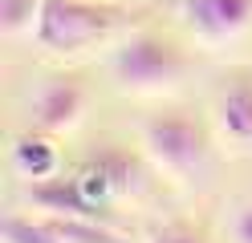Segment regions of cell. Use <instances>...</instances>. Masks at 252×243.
Returning a JSON list of instances; mask_svg holds the SVG:
<instances>
[{
    "instance_id": "6da1fadb",
    "label": "cell",
    "mask_w": 252,
    "mask_h": 243,
    "mask_svg": "<svg viewBox=\"0 0 252 243\" xmlns=\"http://www.w3.org/2000/svg\"><path fill=\"white\" fill-rule=\"evenodd\" d=\"M143 150L175 183H203L212 170V134L187 109H159L143 122Z\"/></svg>"
},
{
    "instance_id": "7a4b0ae2",
    "label": "cell",
    "mask_w": 252,
    "mask_h": 243,
    "mask_svg": "<svg viewBox=\"0 0 252 243\" xmlns=\"http://www.w3.org/2000/svg\"><path fill=\"white\" fill-rule=\"evenodd\" d=\"M191 69V57L179 41L163 37V32H130L114 53H110V77L126 93H159L179 85Z\"/></svg>"
},
{
    "instance_id": "3957f363",
    "label": "cell",
    "mask_w": 252,
    "mask_h": 243,
    "mask_svg": "<svg viewBox=\"0 0 252 243\" xmlns=\"http://www.w3.org/2000/svg\"><path fill=\"white\" fill-rule=\"evenodd\" d=\"M122 25V12L110 4H94V0H45L33 41L53 57H73L86 53L90 45L106 41L110 32Z\"/></svg>"
},
{
    "instance_id": "277c9868",
    "label": "cell",
    "mask_w": 252,
    "mask_h": 243,
    "mask_svg": "<svg viewBox=\"0 0 252 243\" xmlns=\"http://www.w3.org/2000/svg\"><path fill=\"white\" fill-rule=\"evenodd\" d=\"M216 134L236 154H252V69H232L212 106Z\"/></svg>"
},
{
    "instance_id": "5b68a950",
    "label": "cell",
    "mask_w": 252,
    "mask_h": 243,
    "mask_svg": "<svg viewBox=\"0 0 252 243\" xmlns=\"http://www.w3.org/2000/svg\"><path fill=\"white\" fill-rule=\"evenodd\" d=\"M179 21L203 45L232 41L252 25V0H179Z\"/></svg>"
},
{
    "instance_id": "8992f818",
    "label": "cell",
    "mask_w": 252,
    "mask_h": 243,
    "mask_svg": "<svg viewBox=\"0 0 252 243\" xmlns=\"http://www.w3.org/2000/svg\"><path fill=\"white\" fill-rule=\"evenodd\" d=\"M86 102H90V93H86V85L77 77H69V73L65 77H49L37 89V97L29 102V122H33V130L61 134V130L82 122Z\"/></svg>"
},
{
    "instance_id": "52a82bcc",
    "label": "cell",
    "mask_w": 252,
    "mask_h": 243,
    "mask_svg": "<svg viewBox=\"0 0 252 243\" xmlns=\"http://www.w3.org/2000/svg\"><path fill=\"white\" fill-rule=\"evenodd\" d=\"M143 170H138V158L118 150V146H106V150H98L82 170H77V183L86 187V194L94 203H106V199H118V194H130L138 190V178Z\"/></svg>"
},
{
    "instance_id": "ba28073f",
    "label": "cell",
    "mask_w": 252,
    "mask_h": 243,
    "mask_svg": "<svg viewBox=\"0 0 252 243\" xmlns=\"http://www.w3.org/2000/svg\"><path fill=\"white\" fill-rule=\"evenodd\" d=\"M8 162L25 183H37V178H49L61 170V150L53 134L45 130H29V134H17L12 138V150H8Z\"/></svg>"
},
{
    "instance_id": "9c48e42d",
    "label": "cell",
    "mask_w": 252,
    "mask_h": 243,
    "mask_svg": "<svg viewBox=\"0 0 252 243\" xmlns=\"http://www.w3.org/2000/svg\"><path fill=\"white\" fill-rule=\"evenodd\" d=\"M41 223L49 227L57 243H126V235L114 231V223L86 219V215H45L41 211Z\"/></svg>"
},
{
    "instance_id": "30bf717a",
    "label": "cell",
    "mask_w": 252,
    "mask_h": 243,
    "mask_svg": "<svg viewBox=\"0 0 252 243\" xmlns=\"http://www.w3.org/2000/svg\"><path fill=\"white\" fill-rule=\"evenodd\" d=\"M0 235H4V243H57L49 235V227L41 223V215H21V211H8L4 215Z\"/></svg>"
},
{
    "instance_id": "8fae6325",
    "label": "cell",
    "mask_w": 252,
    "mask_h": 243,
    "mask_svg": "<svg viewBox=\"0 0 252 243\" xmlns=\"http://www.w3.org/2000/svg\"><path fill=\"white\" fill-rule=\"evenodd\" d=\"M41 4L45 0H0V28H4V37L33 32L37 16H41Z\"/></svg>"
},
{
    "instance_id": "7c38bea8",
    "label": "cell",
    "mask_w": 252,
    "mask_h": 243,
    "mask_svg": "<svg viewBox=\"0 0 252 243\" xmlns=\"http://www.w3.org/2000/svg\"><path fill=\"white\" fill-rule=\"evenodd\" d=\"M151 243H212V239H208V231H203V227H195V223L171 219V223H163L159 231L151 235Z\"/></svg>"
},
{
    "instance_id": "4fadbf2b",
    "label": "cell",
    "mask_w": 252,
    "mask_h": 243,
    "mask_svg": "<svg viewBox=\"0 0 252 243\" xmlns=\"http://www.w3.org/2000/svg\"><path fill=\"white\" fill-rule=\"evenodd\" d=\"M232 243H252V199L232 207Z\"/></svg>"
}]
</instances>
